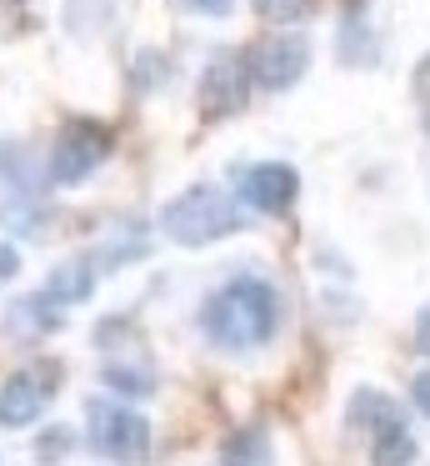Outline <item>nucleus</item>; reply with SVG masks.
<instances>
[{
  "label": "nucleus",
  "instance_id": "f257e3e1",
  "mask_svg": "<svg viewBox=\"0 0 430 466\" xmlns=\"http://www.w3.org/2000/svg\"><path fill=\"white\" fill-rule=\"evenodd\" d=\"M195 321L215 351L240 356V351H260V346L275 341L280 321H285V301H280L275 281H265L255 271H240L205 296Z\"/></svg>",
  "mask_w": 430,
  "mask_h": 466
},
{
  "label": "nucleus",
  "instance_id": "f03ea898",
  "mask_svg": "<svg viewBox=\"0 0 430 466\" xmlns=\"http://www.w3.org/2000/svg\"><path fill=\"white\" fill-rule=\"evenodd\" d=\"M245 226V216L235 211V196H225L220 186H190L175 201L160 211V231L165 241L185 246V251H200V246H215L225 236H235Z\"/></svg>",
  "mask_w": 430,
  "mask_h": 466
},
{
  "label": "nucleus",
  "instance_id": "7ed1b4c3",
  "mask_svg": "<svg viewBox=\"0 0 430 466\" xmlns=\"http://www.w3.org/2000/svg\"><path fill=\"white\" fill-rule=\"evenodd\" d=\"M345 421L355 426V431H365L370 461L375 466H410L415 461L420 441H415V431H410V411L395 401V396L360 386V391L350 396V406H345Z\"/></svg>",
  "mask_w": 430,
  "mask_h": 466
},
{
  "label": "nucleus",
  "instance_id": "20e7f679",
  "mask_svg": "<svg viewBox=\"0 0 430 466\" xmlns=\"http://www.w3.org/2000/svg\"><path fill=\"white\" fill-rule=\"evenodd\" d=\"M85 436H90V451L110 466H145L150 461V421L125 401H95L85 406Z\"/></svg>",
  "mask_w": 430,
  "mask_h": 466
},
{
  "label": "nucleus",
  "instance_id": "39448f33",
  "mask_svg": "<svg viewBox=\"0 0 430 466\" xmlns=\"http://www.w3.org/2000/svg\"><path fill=\"white\" fill-rule=\"evenodd\" d=\"M60 381H65V366L50 361V356L25 361L20 371H10L5 386H0V426H5V431H25V426H35L40 416L50 411Z\"/></svg>",
  "mask_w": 430,
  "mask_h": 466
},
{
  "label": "nucleus",
  "instance_id": "423d86ee",
  "mask_svg": "<svg viewBox=\"0 0 430 466\" xmlns=\"http://www.w3.org/2000/svg\"><path fill=\"white\" fill-rule=\"evenodd\" d=\"M110 156V131L95 121H70L65 131L55 136V151H50V181L65 186V191H75V186H85L90 176L105 166Z\"/></svg>",
  "mask_w": 430,
  "mask_h": 466
},
{
  "label": "nucleus",
  "instance_id": "0eeeda50",
  "mask_svg": "<svg viewBox=\"0 0 430 466\" xmlns=\"http://www.w3.org/2000/svg\"><path fill=\"white\" fill-rule=\"evenodd\" d=\"M245 66H250V86H260V91H290L310 71V46H305V35H270V41H260L245 56Z\"/></svg>",
  "mask_w": 430,
  "mask_h": 466
},
{
  "label": "nucleus",
  "instance_id": "6e6552de",
  "mask_svg": "<svg viewBox=\"0 0 430 466\" xmlns=\"http://www.w3.org/2000/svg\"><path fill=\"white\" fill-rule=\"evenodd\" d=\"M295 196H300V176H295V166H285V161H260V166H245V171L235 176V201L250 206V211H260V216L290 211Z\"/></svg>",
  "mask_w": 430,
  "mask_h": 466
},
{
  "label": "nucleus",
  "instance_id": "1a4fd4ad",
  "mask_svg": "<svg viewBox=\"0 0 430 466\" xmlns=\"http://www.w3.org/2000/svg\"><path fill=\"white\" fill-rule=\"evenodd\" d=\"M245 101H250L245 56L240 51L215 56V61L205 66V76H200V116H205V121H225V116H235Z\"/></svg>",
  "mask_w": 430,
  "mask_h": 466
},
{
  "label": "nucleus",
  "instance_id": "9d476101",
  "mask_svg": "<svg viewBox=\"0 0 430 466\" xmlns=\"http://www.w3.org/2000/svg\"><path fill=\"white\" fill-rule=\"evenodd\" d=\"M100 256H90V251H80V256H70V261H60L55 271L45 276V286L40 291H30L40 306H45L50 316H65V311H75L80 301H90V291H95V281H100Z\"/></svg>",
  "mask_w": 430,
  "mask_h": 466
},
{
  "label": "nucleus",
  "instance_id": "9b49d317",
  "mask_svg": "<svg viewBox=\"0 0 430 466\" xmlns=\"http://www.w3.org/2000/svg\"><path fill=\"white\" fill-rule=\"evenodd\" d=\"M270 436L260 426H235V431L220 441V466H270Z\"/></svg>",
  "mask_w": 430,
  "mask_h": 466
},
{
  "label": "nucleus",
  "instance_id": "f8f14e48",
  "mask_svg": "<svg viewBox=\"0 0 430 466\" xmlns=\"http://www.w3.org/2000/svg\"><path fill=\"white\" fill-rule=\"evenodd\" d=\"M100 381L110 386V391H125V396H150L155 391V371H150V361H105L100 366Z\"/></svg>",
  "mask_w": 430,
  "mask_h": 466
},
{
  "label": "nucleus",
  "instance_id": "ddd939ff",
  "mask_svg": "<svg viewBox=\"0 0 430 466\" xmlns=\"http://www.w3.org/2000/svg\"><path fill=\"white\" fill-rule=\"evenodd\" d=\"M70 446H75V431H70V426H50V431L35 436V456L45 466H55L60 456H70Z\"/></svg>",
  "mask_w": 430,
  "mask_h": 466
},
{
  "label": "nucleus",
  "instance_id": "4468645a",
  "mask_svg": "<svg viewBox=\"0 0 430 466\" xmlns=\"http://www.w3.org/2000/svg\"><path fill=\"white\" fill-rule=\"evenodd\" d=\"M255 11L265 15V21L290 25V21H300V15L310 11V0H255Z\"/></svg>",
  "mask_w": 430,
  "mask_h": 466
},
{
  "label": "nucleus",
  "instance_id": "2eb2a0df",
  "mask_svg": "<svg viewBox=\"0 0 430 466\" xmlns=\"http://www.w3.org/2000/svg\"><path fill=\"white\" fill-rule=\"evenodd\" d=\"M185 11H195V15H230V5L235 0H180Z\"/></svg>",
  "mask_w": 430,
  "mask_h": 466
},
{
  "label": "nucleus",
  "instance_id": "dca6fc26",
  "mask_svg": "<svg viewBox=\"0 0 430 466\" xmlns=\"http://www.w3.org/2000/svg\"><path fill=\"white\" fill-rule=\"evenodd\" d=\"M15 271H20V251H15V246L0 241V281H10Z\"/></svg>",
  "mask_w": 430,
  "mask_h": 466
},
{
  "label": "nucleus",
  "instance_id": "f3484780",
  "mask_svg": "<svg viewBox=\"0 0 430 466\" xmlns=\"http://www.w3.org/2000/svg\"><path fill=\"white\" fill-rule=\"evenodd\" d=\"M415 411H420V416L430 411V376H425V371L415 376Z\"/></svg>",
  "mask_w": 430,
  "mask_h": 466
}]
</instances>
